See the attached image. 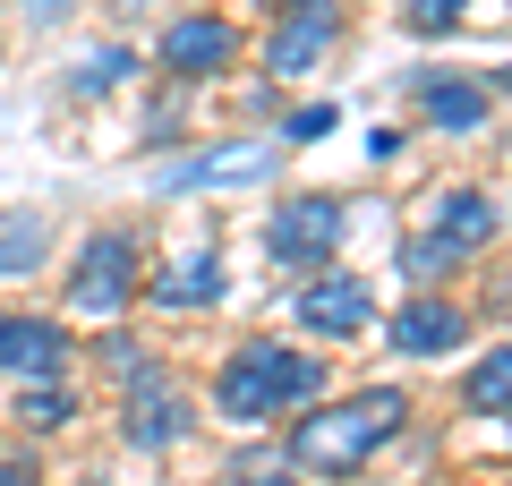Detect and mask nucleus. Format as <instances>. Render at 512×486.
Wrapping results in <instances>:
<instances>
[{
	"label": "nucleus",
	"mask_w": 512,
	"mask_h": 486,
	"mask_svg": "<svg viewBox=\"0 0 512 486\" xmlns=\"http://www.w3.org/2000/svg\"><path fill=\"white\" fill-rule=\"evenodd\" d=\"M0 486H35V461L26 452H0Z\"/></svg>",
	"instance_id": "obj_23"
},
{
	"label": "nucleus",
	"mask_w": 512,
	"mask_h": 486,
	"mask_svg": "<svg viewBox=\"0 0 512 486\" xmlns=\"http://www.w3.org/2000/svg\"><path fill=\"white\" fill-rule=\"evenodd\" d=\"M146 299H154V307H214V299H222V256H214V248H180V256L146 282Z\"/></svg>",
	"instance_id": "obj_10"
},
{
	"label": "nucleus",
	"mask_w": 512,
	"mask_h": 486,
	"mask_svg": "<svg viewBox=\"0 0 512 486\" xmlns=\"http://www.w3.org/2000/svg\"><path fill=\"white\" fill-rule=\"evenodd\" d=\"M274 171V145H248V154H214V162H197L188 180H214V188H231V180H265Z\"/></svg>",
	"instance_id": "obj_18"
},
{
	"label": "nucleus",
	"mask_w": 512,
	"mask_h": 486,
	"mask_svg": "<svg viewBox=\"0 0 512 486\" xmlns=\"http://www.w3.org/2000/svg\"><path fill=\"white\" fill-rule=\"evenodd\" d=\"M333 9L316 0V9H299V18H282V35L265 43V77H299V69H316L325 60V43H333Z\"/></svg>",
	"instance_id": "obj_11"
},
{
	"label": "nucleus",
	"mask_w": 512,
	"mask_h": 486,
	"mask_svg": "<svg viewBox=\"0 0 512 486\" xmlns=\"http://www.w3.org/2000/svg\"><path fill=\"white\" fill-rule=\"evenodd\" d=\"M214 401H222L231 427H265V418H282V342H248L214 376Z\"/></svg>",
	"instance_id": "obj_3"
},
{
	"label": "nucleus",
	"mask_w": 512,
	"mask_h": 486,
	"mask_svg": "<svg viewBox=\"0 0 512 486\" xmlns=\"http://www.w3.org/2000/svg\"><path fill=\"white\" fill-rule=\"evenodd\" d=\"M231 60H239V26L214 18V9L163 26V69H171V77H222Z\"/></svg>",
	"instance_id": "obj_5"
},
{
	"label": "nucleus",
	"mask_w": 512,
	"mask_h": 486,
	"mask_svg": "<svg viewBox=\"0 0 512 486\" xmlns=\"http://www.w3.org/2000/svg\"><path fill=\"white\" fill-rule=\"evenodd\" d=\"M60 359H69V333H60L52 316H18V307H0V376L43 384V376H60Z\"/></svg>",
	"instance_id": "obj_6"
},
{
	"label": "nucleus",
	"mask_w": 512,
	"mask_h": 486,
	"mask_svg": "<svg viewBox=\"0 0 512 486\" xmlns=\"http://www.w3.org/2000/svg\"><path fill=\"white\" fill-rule=\"evenodd\" d=\"M316 393H325V359L282 350V410H316Z\"/></svg>",
	"instance_id": "obj_17"
},
{
	"label": "nucleus",
	"mask_w": 512,
	"mask_h": 486,
	"mask_svg": "<svg viewBox=\"0 0 512 486\" xmlns=\"http://www.w3.org/2000/svg\"><path fill=\"white\" fill-rule=\"evenodd\" d=\"M69 410H77V393H69L60 376H43V384H26V393H18L26 435H52V427H69Z\"/></svg>",
	"instance_id": "obj_15"
},
{
	"label": "nucleus",
	"mask_w": 512,
	"mask_h": 486,
	"mask_svg": "<svg viewBox=\"0 0 512 486\" xmlns=\"http://www.w3.org/2000/svg\"><path fill=\"white\" fill-rule=\"evenodd\" d=\"M461 401H470V410H504V418H512V350H487V359L461 376Z\"/></svg>",
	"instance_id": "obj_14"
},
{
	"label": "nucleus",
	"mask_w": 512,
	"mask_h": 486,
	"mask_svg": "<svg viewBox=\"0 0 512 486\" xmlns=\"http://www.w3.org/2000/svg\"><path fill=\"white\" fill-rule=\"evenodd\" d=\"M128 299H137V239H128V231L86 239L77 282H69V307H77V316H120Z\"/></svg>",
	"instance_id": "obj_2"
},
{
	"label": "nucleus",
	"mask_w": 512,
	"mask_h": 486,
	"mask_svg": "<svg viewBox=\"0 0 512 486\" xmlns=\"http://www.w3.org/2000/svg\"><path fill=\"white\" fill-rule=\"evenodd\" d=\"M461 18V0H410V26L419 35H436V26H453Z\"/></svg>",
	"instance_id": "obj_21"
},
{
	"label": "nucleus",
	"mask_w": 512,
	"mask_h": 486,
	"mask_svg": "<svg viewBox=\"0 0 512 486\" xmlns=\"http://www.w3.org/2000/svg\"><path fill=\"white\" fill-rule=\"evenodd\" d=\"M427 120H436V128H453V137H470V128L487 120V94H478V86H461V77H436V86H427Z\"/></svg>",
	"instance_id": "obj_13"
},
{
	"label": "nucleus",
	"mask_w": 512,
	"mask_h": 486,
	"mask_svg": "<svg viewBox=\"0 0 512 486\" xmlns=\"http://www.w3.org/2000/svg\"><path fill=\"white\" fill-rule=\"evenodd\" d=\"M180 435H188V401H180V384H171L163 367L128 376V444H137V452H163V444H180Z\"/></svg>",
	"instance_id": "obj_7"
},
{
	"label": "nucleus",
	"mask_w": 512,
	"mask_h": 486,
	"mask_svg": "<svg viewBox=\"0 0 512 486\" xmlns=\"http://www.w3.org/2000/svg\"><path fill=\"white\" fill-rule=\"evenodd\" d=\"M265 248H274L282 265H325V256L342 248V205L333 197H291L265 222Z\"/></svg>",
	"instance_id": "obj_4"
},
{
	"label": "nucleus",
	"mask_w": 512,
	"mask_h": 486,
	"mask_svg": "<svg viewBox=\"0 0 512 486\" xmlns=\"http://www.w3.org/2000/svg\"><path fill=\"white\" fill-rule=\"evenodd\" d=\"M325 128H333V111H325V103H308V111H291V120H282V137L308 145V137H325Z\"/></svg>",
	"instance_id": "obj_22"
},
{
	"label": "nucleus",
	"mask_w": 512,
	"mask_h": 486,
	"mask_svg": "<svg viewBox=\"0 0 512 486\" xmlns=\"http://www.w3.org/2000/svg\"><path fill=\"white\" fill-rule=\"evenodd\" d=\"M43 239H52V231H43L35 214H9V222H0V282H18V273H35Z\"/></svg>",
	"instance_id": "obj_16"
},
{
	"label": "nucleus",
	"mask_w": 512,
	"mask_h": 486,
	"mask_svg": "<svg viewBox=\"0 0 512 486\" xmlns=\"http://www.w3.org/2000/svg\"><path fill=\"white\" fill-rule=\"evenodd\" d=\"M504 486H512V478H504Z\"/></svg>",
	"instance_id": "obj_25"
},
{
	"label": "nucleus",
	"mask_w": 512,
	"mask_h": 486,
	"mask_svg": "<svg viewBox=\"0 0 512 486\" xmlns=\"http://www.w3.org/2000/svg\"><path fill=\"white\" fill-rule=\"evenodd\" d=\"M410 401L384 384V393H350L333 401V410H308L291 427V469H316V478H350V469L376 461V444H393V427H402Z\"/></svg>",
	"instance_id": "obj_1"
},
{
	"label": "nucleus",
	"mask_w": 512,
	"mask_h": 486,
	"mask_svg": "<svg viewBox=\"0 0 512 486\" xmlns=\"http://www.w3.org/2000/svg\"><path fill=\"white\" fill-rule=\"evenodd\" d=\"M461 333H470V316L453 299H410L393 316V350L402 359H444V350H461Z\"/></svg>",
	"instance_id": "obj_9"
},
{
	"label": "nucleus",
	"mask_w": 512,
	"mask_h": 486,
	"mask_svg": "<svg viewBox=\"0 0 512 486\" xmlns=\"http://www.w3.org/2000/svg\"><path fill=\"white\" fill-rule=\"evenodd\" d=\"M402 265H410V273H419V282H436V273H453V248H444V239H436V231H427V239H419V248H410V256H402Z\"/></svg>",
	"instance_id": "obj_20"
},
{
	"label": "nucleus",
	"mask_w": 512,
	"mask_h": 486,
	"mask_svg": "<svg viewBox=\"0 0 512 486\" xmlns=\"http://www.w3.org/2000/svg\"><path fill=\"white\" fill-rule=\"evenodd\" d=\"M120 77H128V43H103V52L77 60V94H103V86H120Z\"/></svg>",
	"instance_id": "obj_19"
},
{
	"label": "nucleus",
	"mask_w": 512,
	"mask_h": 486,
	"mask_svg": "<svg viewBox=\"0 0 512 486\" xmlns=\"http://www.w3.org/2000/svg\"><path fill=\"white\" fill-rule=\"evenodd\" d=\"M248 486H291V469H248Z\"/></svg>",
	"instance_id": "obj_24"
},
{
	"label": "nucleus",
	"mask_w": 512,
	"mask_h": 486,
	"mask_svg": "<svg viewBox=\"0 0 512 486\" xmlns=\"http://www.w3.org/2000/svg\"><path fill=\"white\" fill-rule=\"evenodd\" d=\"M436 239H444L453 256L487 248V239H495V205L478 197V188H453V197H436Z\"/></svg>",
	"instance_id": "obj_12"
},
{
	"label": "nucleus",
	"mask_w": 512,
	"mask_h": 486,
	"mask_svg": "<svg viewBox=\"0 0 512 486\" xmlns=\"http://www.w3.org/2000/svg\"><path fill=\"white\" fill-rule=\"evenodd\" d=\"M299 324H308V333H333V342H342V333H359L367 316H376V290L359 282V273H325V282H299Z\"/></svg>",
	"instance_id": "obj_8"
}]
</instances>
